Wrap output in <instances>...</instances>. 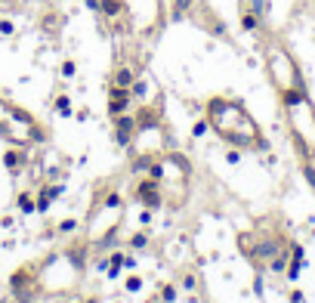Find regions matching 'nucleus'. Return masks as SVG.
Segmentation results:
<instances>
[{
    "label": "nucleus",
    "instance_id": "nucleus-1",
    "mask_svg": "<svg viewBox=\"0 0 315 303\" xmlns=\"http://www.w3.org/2000/svg\"><path fill=\"white\" fill-rule=\"evenodd\" d=\"M204 118L210 124V130L235 148H250V152H266L269 142L260 130V124L254 121V115L238 102V99H229V96H213L207 102Z\"/></svg>",
    "mask_w": 315,
    "mask_h": 303
},
{
    "label": "nucleus",
    "instance_id": "nucleus-2",
    "mask_svg": "<svg viewBox=\"0 0 315 303\" xmlns=\"http://www.w3.org/2000/svg\"><path fill=\"white\" fill-rule=\"evenodd\" d=\"M263 59H266L269 84L275 87L278 99L288 96V93H300V90H306L303 71H300L297 59L291 56V50H288L281 41H266V47H263Z\"/></svg>",
    "mask_w": 315,
    "mask_h": 303
},
{
    "label": "nucleus",
    "instance_id": "nucleus-3",
    "mask_svg": "<svg viewBox=\"0 0 315 303\" xmlns=\"http://www.w3.org/2000/svg\"><path fill=\"white\" fill-rule=\"evenodd\" d=\"M281 105H285V115H288V127L294 133V142L303 152H312L315 148V105L309 99L306 90L300 93H288L281 96Z\"/></svg>",
    "mask_w": 315,
    "mask_h": 303
},
{
    "label": "nucleus",
    "instance_id": "nucleus-4",
    "mask_svg": "<svg viewBox=\"0 0 315 303\" xmlns=\"http://www.w3.org/2000/svg\"><path fill=\"white\" fill-rule=\"evenodd\" d=\"M133 195H136V201H139L142 207H148V210H158V207L167 201V198H164V186L158 183V179H151V176H142V179L136 183Z\"/></svg>",
    "mask_w": 315,
    "mask_h": 303
},
{
    "label": "nucleus",
    "instance_id": "nucleus-5",
    "mask_svg": "<svg viewBox=\"0 0 315 303\" xmlns=\"http://www.w3.org/2000/svg\"><path fill=\"white\" fill-rule=\"evenodd\" d=\"M114 121V142L121 145V148H130V142H133V136H136V115L133 111H124V115H117V118H111Z\"/></svg>",
    "mask_w": 315,
    "mask_h": 303
},
{
    "label": "nucleus",
    "instance_id": "nucleus-6",
    "mask_svg": "<svg viewBox=\"0 0 315 303\" xmlns=\"http://www.w3.org/2000/svg\"><path fill=\"white\" fill-rule=\"evenodd\" d=\"M130 96L139 105H154L158 102V87H154V81L148 78V74H139V78L133 81V87H130Z\"/></svg>",
    "mask_w": 315,
    "mask_h": 303
},
{
    "label": "nucleus",
    "instance_id": "nucleus-7",
    "mask_svg": "<svg viewBox=\"0 0 315 303\" xmlns=\"http://www.w3.org/2000/svg\"><path fill=\"white\" fill-rule=\"evenodd\" d=\"M133 108V96H130V90H124V87H108V115L111 118H117V115H124V111H130Z\"/></svg>",
    "mask_w": 315,
    "mask_h": 303
},
{
    "label": "nucleus",
    "instance_id": "nucleus-8",
    "mask_svg": "<svg viewBox=\"0 0 315 303\" xmlns=\"http://www.w3.org/2000/svg\"><path fill=\"white\" fill-rule=\"evenodd\" d=\"M65 192V186L62 183H44L41 186V195H37V214H47L53 201H59Z\"/></svg>",
    "mask_w": 315,
    "mask_h": 303
},
{
    "label": "nucleus",
    "instance_id": "nucleus-9",
    "mask_svg": "<svg viewBox=\"0 0 315 303\" xmlns=\"http://www.w3.org/2000/svg\"><path fill=\"white\" fill-rule=\"evenodd\" d=\"M136 78H139V71H136V65H130V62H117L114 71H111V84H114V87H124V90H130Z\"/></svg>",
    "mask_w": 315,
    "mask_h": 303
},
{
    "label": "nucleus",
    "instance_id": "nucleus-10",
    "mask_svg": "<svg viewBox=\"0 0 315 303\" xmlns=\"http://www.w3.org/2000/svg\"><path fill=\"white\" fill-rule=\"evenodd\" d=\"M99 16L121 25V19H127V0H102L99 4Z\"/></svg>",
    "mask_w": 315,
    "mask_h": 303
},
{
    "label": "nucleus",
    "instance_id": "nucleus-11",
    "mask_svg": "<svg viewBox=\"0 0 315 303\" xmlns=\"http://www.w3.org/2000/svg\"><path fill=\"white\" fill-rule=\"evenodd\" d=\"M4 164H7L10 173H22V170L28 167V152H25V145H16V148L4 152Z\"/></svg>",
    "mask_w": 315,
    "mask_h": 303
},
{
    "label": "nucleus",
    "instance_id": "nucleus-12",
    "mask_svg": "<svg viewBox=\"0 0 315 303\" xmlns=\"http://www.w3.org/2000/svg\"><path fill=\"white\" fill-rule=\"evenodd\" d=\"M241 28H244V31H250V34H257V31L263 28V19H260V16H257L247 4L241 7Z\"/></svg>",
    "mask_w": 315,
    "mask_h": 303
},
{
    "label": "nucleus",
    "instance_id": "nucleus-13",
    "mask_svg": "<svg viewBox=\"0 0 315 303\" xmlns=\"http://www.w3.org/2000/svg\"><path fill=\"white\" fill-rule=\"evenodd\" d=\"M303 176H306V183L315 189V148H312V152H303Z\"/></svg>",
    "mask_w": 315,
    "mask_h": 303
},
{
    "label": "nucleus",
    "instance_id": "nucleus-14",
    "mask_svg": "<svg viewBox=\"0 0 315 303\" xmlns=\"http://www.w3.org/2000/svg\"><path fill=\"white\" fill-rule=\"evenodd\" d=\"M16 204H19V210L28 217V214H37V201H34V195L31 192H22L19 198H16Z\"/></svg>",
    "mask_w": 315,
    "mask_h": 303
},
{
    "label": "nucleus",
    "instance_id": "nucleus-15",
    "mask_svg": "<svg viewBox=\"0 0 315 303\" xmlns=\"http://www.w3.org/2000/svg\"><path fill=\"white\" fill-rule=\"evenodd\" d=\"M198 7V0H173V19H182L185 13H192Z\"/></svg>",
    "mask_w": 315,
    "mask_h": 303
},
{
    "label": "nucleus",
    "instance_id": "nucleus-16",
    "mask_svg": "<svg viewBox=\"0 0 315 303\" xmlns=\"http://www.w3.org/2000/svg\"><path fill=\"white\" fill-rule=\"evenodd\" d=\"M53 108L59 111L62 118H71V96H68V93H59L56 102H53Z\"/></svg>",
    "mask_w": 315,
    "mask_h": 303
},
{
    "label": "nucleus",
    "instance_id": "nucleus-17",
    "mask_svg": "<svg viewBox=\"0 0 315 303\" xmlns=\"http://www.w3.org/2000/svg\"><path fill=\"white\" fill-rule=\"evenodd\" d=\"M179 291H185V294H198V276H195V272H185L182 282H179Z\"/></svg>",
    "mask_w": 315,
    "mask_h": 303
},
{
    "label": "nucleus",
    "instance_id": "nucleus-18",
    "mask_svg": "<svg viewBox=\"0 0 315 303\" xmlns=\"http://www.w3.org/2000/svg\"><path fill=\"white\" fill-rule=\"evenodd\" d=\"M148 241H151V238H148V232H136V235L130 238V251H145V248H148Z\"/></svg>",
    "mask_w": 315,
    "mask_h": 303
},
{
    "label": "nucleus",
    "instance_id": "nucleus-19",
    "mask_svg": "<svg viewBox=\"0 0 315 303\" xmlns=\"http://www.w3.org/2000/svg\"><path fill=\"white\" fill-rule=\"evenodd\" d=\"M74 229H77V220H74V217H65V220H59V226H56L59 235H68V232H74Z\"/></svg>",
    "mask_w": 315,
    "mask_h": 303
},
{
    "label": "nucleus",
    "instance_id": "nucleus-20",
    "mask_svg": "<svg viewBox=\"0 0 315 303\" xmlns=\"http://www.w3.org/2000/svg\"><path fill=\"white\" fill-rule=\"evenodd\" d=\"M16 34V22L10 16H0V37H13Z\"/></svg>",
    "mask_w": 315,
    "mask_h": 303
},
{
    "label": "nucleus",
    "instance_id": "nucleus-21",
    "mask_svg": "<svg viewBox=\"0 0 315 303\" xmlns=\"http://www.w3.org/2000/svg\"><path fill=\"white\" fill-rule=\"evenodd\" d=\"M247 7H250L263 22H266V16H269V4H266V0H247Z\"/></svg>",
    "mask_w": 315,
    "mask_h": 303
},
{
    "label": "nucleus",
    "instance_id": "nucleus-22",
    "mask_svg": "<svg viewBox=\"0 0 315 303\" xmlns=\"http://www.w3.org/2000/svg\"><path fill=\"white\" fill-rule=\"evenodd\" d=\"M207 130H210L207 118H201V121H195V124H192V136H195V139H201V136H204Z\"/></svg>",
    "mask_w": 315,
    "mask_h": 303
},
{
    "label": "nucleus",
    "instance_id": "nucleus-23",
    "mask_svg": "<svg viewBox=\"0 0 315 303\" xmlns=\"http://www.w3.org/2000/svg\"><path fill=\"white\" fill-rule=\"evenodd\" d=\"M176 294H179V285H164V288H161V300H164V303H173Z\"/></svg>",
    "mask_w": 315,
    "mask_h": 303
},
{
    "label": "nucleus",
    "instance_id": "nucleus-24",
    "mask_svg": "<svg viewBox=\"0 0 315 303\" xmlns=\"http://www.w3.org/2000/svg\"><path fill=\"white\" fill-rule=\"evenodd\" d=\"M139 288H142V276H130V279L124 282V291H127V294H136Z\"/></svg>",
    "mask_w": 315,
    "mask_h": 303
},
{
    "label": "nucleus",
    "instance_id": "nucleus-25",
    "mask_svg": "<svg viewBox=\"0 0 315 303\" xmlns=\"http://www.w3.org/2000/svg\"><path fill=\"white\" fill-rule=\"evenodd\" d=\"M74 74H77V62H74V59H65V62H62V78L71 81Z\"/></svg>",
    "mask_w": 315,
    "mask_h": 303
},
{
    "label": "nucleus",
    "instance_id": "nucleus-26",
    "mask_svg": "<svg viewBox=\"0 0 315 303\" xmlns=\"http://www.w3.org/2000/svg\"><path fill=\"white\" fill-rule=\"evenodd\" d=\"M124 269H136V257L133 254H124Z\"/></svg>",
    "mask_w": 315,
    "mask_h": 303
},
{
    "label": "nucleus",
    "instance_id": "nucleus-27",
    "mask_svg": "<svg viewBox=\"0 0 315 303\" xmlns=\"http://www.w3.org/2000/svg\"><path fill=\"white\" fill-rule=\"evenodd\" d=\"M291 303H303V291L294 288V291H291Z\"/></svg>",
    "mask_w": 315,
    "mask_h": 303
},
{
    "label": "nucleus",
    "instance_id": "nucleus-28",
    "mask_svg": "<svg viewBox=\"0 0 315 303\" xmlns=\"http://www.w3.org/2000/svg\"><path fill=\"white\" fill-rule=\"evenodd\" d=\"M0 226H4V229H13L16 220H13V217H4V220H0Z\"/></svg>",
    "mask_w": 315,
    "mask_h": 303
},
{
    "label": "nucleus",
    "instance_id": "nucleus-29",
    "mask_svg": "<svg viewBox=\"0 0 315 303\" xmlns=\"http://www.w3.org/2000/svg\"><path fill=\"white\" fill-rule=\"evenodd\" d=\"M4 7H7V0H0V13H4Z\"/></svg>",
    "mask_w": 315,
    "mask_h": 303
},
{
    "label": "nucleus",
    "instance_id": "nucleus-30",
    "mask_svg": "<svg viewBox=\"0 0 315 303\" xmlns=\"http://www.w3.org/2000/svg\"><path fill=\"white\" fill-rule=\"evenodd\" d=\"M87 303H99V297H90V300H87Z\"/></svg>",
    "mask_w": 315,
    "mask_h": 303
},
{
    "label": "nucleus",
    "instance_id": "nucleus-31",
    "mask_svg": "<svg viewBox=\"0 0 315 303\" xmlns=\"http://www.w3.org/2000/svg\"><path fill=\"white\" fill-rule=\"evenodd\" d=\"M7 303H19V300H7Z\"/></svg>",
    "mask_w": 315,
    "mask_h": 303
}]
</instances>
